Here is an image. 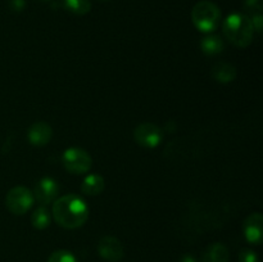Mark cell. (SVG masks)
Here are the masks:
<instances>
[{"label":"cell","instance_id":"9c48e42d","mask_svg":"<svg viewBox=\"0 0 263 262\" xmlns=\"http://www.w3.org/2000/svg\"><path fill=\"white\" fill-rule=\"evenodd\" d=\"M263 217L259 212L251 213L244 221V235L249 243L261 244L263 238Z\"/></svg>","mask_w":263,"mask_h":262},{"label":"cell","instance_id":"5bb4252c","mask_svg":"<svg viewBox=\"0 0 263 262\" xmlns=\"http://www.w3.org/2000/svg\"><path fill=\"white\" fill-rule=\"evenodd\" d=\"M225 44H223L222 39L217 35H210L205 36L200 41V49L205 55H217V54L222 53Z\"/></svg>","mask_w":263,"mask_h":262},{"label":"cell","instance_id":"3957f363","mask_svg":"<svg viewBox=\"0 0 263 262\" xmlns=\"http://www.w3.org/2000/svg\"><path fill=\"white\" fill-rule=\"evenodd\" d=\"M192 21L202 32H212L221 22L220 8L215 3L207 0L197 3L192 10Z\"/></svg>","mask_w":263,"mask_h":262},{"label":"cell","instance_id":"ac0fdd59","mask_svg":"<svg viewBox=\"0 0 263 262\" xmlns=\"http://www.w3.org/2000/svg\"><path fill=\"white\" fill-rule=\"evenodd\" d=\"M46 262H77V259L71 252L59 249V251L53 252Z\"/></svg>","mask_w":263,"mask_h":262},{"label":"cell","instance_id":"30bf717a","mask_svg":"<svg viewBox=\"0 0 263 262\" xmlns=\"http://www.w3.org/2000/svg\"><path fill=\"white\" fill-rule=\"evenodd\" d=\"M53 136V128L49 123L44 121H37L28 128L27 138L32 145L35 146H44L51 140Z\"/></svg>","mask_w":263,"mask_h":262},{"label":"cell","instance_id":"277c9868","mask_svg":"<svg viewBox=\"0 0 263 262\" xmlns=\"http://www.w3.org/2000/svg\"><path fill=\"white\" fill-rule=\"evenodd\" d=\"M33 193L26 186H14L7 193L5 207L10 213L17 216L25 215L33 205Z\"/></svg>","mask_w":263,"mask_h":262},{"label":"cell","instance_id":"44dd1931","mask_svg":"<svg viewBox=\"0 0 263 262\" xmlns=\"http://www.w3.org/2000/svg\"><path fill=\"white\" fill-rule=\"evenodd\" d=\"M181 262H195V258L193 256H190V254H186V256L182 257Z\"/></svg>","mask_w":263,"mask_h":262},{"label":"cell","instance_id":"7c38bea8","mask_svg":"<svg viewBox=\"0 0 263 262\" xmlns=\"http://www.w3.org/2000/svg\"><path fill=\"white\" fill-rule=\"evenodd\" d=\"M212 77L220 84H229L236 79V68L226 62H218L212 67Z\"/></svg>","mask_w":263,"mask_h":262},{"label":"cell","instance_id":"8fae6325","mask_svg":"<svg viewBox=\"0 0 263 262\" xmlns=\"http://www.w3.org/2000/svg\"><path fill=\"white\" fill-rule=\"evenodd\" d=\"M230 252L222 243L211 244L202 256V262H229Z\"/></svg>","mask_w":263,"mask_h":262},{"label":"cell","instance_id":"603a6c76","mask_svg":"<svg viewBox=\"0 0 263 262\" xmlns=\"http://www.w3.org/2000/svg\"><path fill=\"white\" fill-rule=\"evenodd\" d=\"M102 2H107V0H102Z\"/></svg>","mask_w":263,"mask_h":262},{"label":"cell","instance_id":"2e32d148","mask_svg":"<svg viewBox=\"0 0 263 262\" xmlns=\"http://www.w3.org/2000/svg\"><path fill=\"white\" fill-rule=\"evenodd\" d=\"M63 4L71 13L77 15H84L91 9L90 0H63Z\"/></svg>","mask_w":263,"mask_h":262},{"label":"cell","instance_id":"52a82bcc","mask_svg":"<svg viewBox=\"0 0 263 262\" xmlns=\"http://www.w3.org/2000/svg\"><path fill=\"white\" fill-rule=\"evenodd\" d=\"M59 185L51 177H44L36 184L33 189V198L40 203L41 205H48L49 203L54 202L58 197Z\"/></svg>","mask_w":263,"mask_h":262},{"label":"cell","instance_id":"4fadbf2b","mask_svg":"<svg viewBox=\"0 0 263 262\" xmlns=\"http://www.w3.org/2000/svg\"><path fill=\"white\" fill-rule=\"evenodd\" d=\"M104 188V177H103L102 175L92 174L84 179V181H82L81 184V192L84 193V194L90 195V197H95V195H99L100 193H103Z\"/></svg>","mask_w":263,"mask_h":262},{"label":"cell","instance_id":"7a4b0ae2","mask_svg":"<svg viewBox=\"0 0 263 262\" xmlns=\"http://www.w3.org/2000/svg\"><path fill=\"white\" fill-rule=\"evenodd\" d=\"M225 38L238 48H247L253 40L254 28L251 18L241 13H233L228 15L222 23Z\"/></svg>","mask_w":263,"mask_h":262},{"label":"cell","instance_id":"7402d4cb","mask_svg":"<svg viewBox=\"0 0 263 262\" xmlns=\"http://www.w3.org/2000/svg\"><path fill=\"white\" fill-rule=\"evenodd\" d=\"M39 2H43V3H48V2H51V0H39Z\"/></svg>","mask_w":263,"mask_h":262},{"label":"cell","instance_id":"6da1fadb","mask_svg":"<svg viewBox=\"0 0 263 262\" xmlns=\"http://www.w3.org/2000/svg\"><path fill=\"white\" fill-rule=\"evenodd\" d=\"M53 218L64 229H77L89 218V207L81 197L67 194L54 200Z\"/></svg>","mask_w":263,"mask_h":262},{"label":"cell","instance_id":"e0dca14e","mask_svg":"<svg viewBox=\"0 0 263 262\" xmlns=\"http://www.w3.org/2000/svg\"><path fill=\"white\" fill-rule=\"evenodd\" d=\"M244 10L247 13V17L253 18L256 15H261L263 10L262 0H246L244 2Z\"/></svg>","mask_w":263,"mask_h":262},{"label":"cell","instance_id":"d6986e66","mask_svg":"<svg viewBox=\"0 0 263 262\" xmlns=\"http://www.w3.org/2000/svg\"><path fill=\"white\" fill-rule=\"evenodd\" d=\"M239 262H258V257L256 252L247 248L239 253Z\"/></svg>","mask_w":263,"mask_h":262},{"label":"cell","instance_id":"9a60e30c","mask_svg":"<svg viewBox=\"0 0 263 262\" xmlns=\"http://www.w3.org/2000/svg\"><path fill=\"white\" fill-rule=\"evenodd\" d=\"M50 212H49V210L45 205L37 207L33 211L32 215H31V223L37 230H44V229L48 228L50 225Z\"/></svg>","mask_w":263,"mask_h":262},{"label":"cell","instance_id":"8992f818","mask_svg":"<svg viewBox=\"0 0 263 262\" xmlns=\"http://www.w3.org/2000/svg\"><path fill=\"white\" fill-rule=\"evenodd\" d=\"M134 139L144 148H156L162 140V130L154 123H140L134 130Z\"/></svg>","mask_w":263,"mask_h":262},{"label":"cell","instance_id":"ffe728a7","mask_svg":"<svg viewBox=\"0 0 263 262\" xmlns=\"http://www.w3.org/2000/svg\"><path fill=\"white\" fill-rule=\"evenodd\" d=\"M9 8L13 12H21L25 8V0H9Z\"/></svg>","mask_w":263,"mask_h":262},{"label":"cell","instance_id":"ba28073f","mask_svg":"<svg viewBox=\"0 0 263 262\" xmlns=\"http://www.w3.org/2000/svg\"><path fill=\"white\" fill-rule=\"evenodd\" d=\"M98 252H99L102 258L110 262L120 261V259H122L123 254H125L122 243L117 238L110 235L103 236L100 239L99 244H98Z\"/></svg>","mask_w":263,"mask_h":262},{"label":"cell","instance_id":"5b68a950","mask_svg":"<svg viewBox=\"0 0 263 262\" xmlns=\"http://www.w3.org/2000/svg\"><path fill=\"white\" fill-rule=\"evenodd\" d=\"M64 169L74 175L86 174L91 169V157L85 149L72 146L64 151L62 157Z\"/></svg>","mask_w":263,"mask_h":262}]
</instances>
